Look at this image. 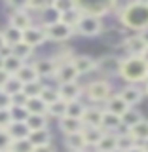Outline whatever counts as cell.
I'll use <instances>...</instances> for the list:
<instances>
[{
    "instance_id": "cell-1",
    "label": "cell",
    "mask_w": 148,
    "mask_h": 152,
    "mask_svg": "<svg viewBox=\"0 0 148 152\" xmlns=\"http://www.w3.org/2000/svg\"><path fill=\"white\" fill-rule=\"evenodd\" d=\"M118 17L123 27L133 28V31H144L148 28V2L125 4Z\"/></svg>"
},
{
    "instance_id": "cell-2",
    "label": "cell",
    "mask_w": 148,
    "mask_h": 152,
    "mask_svg": "<svg viewBox=\"0 0 148 152\" xmlns=\"http://www.w3.org/2000/svg\"><path fill=\"white\" fill-rule=\"evenodd\" d=\"M120 78L131 86H137L141 82L146 84L148 82V61L144 57H133V55L122 59Z\"/></svg>"
},
{
    "instance_id": "cell-3",
    "label": "cell",
    "mask_w": 148,
    "mask_h": 152,
    "mask_svg": "<svg viewBox=\"0 0 148 152\" xmlns=\"http://www.w3.org/2000/svg\"><path fill=\"white\" fill-rule=\"evenodd\" d=\"M89 101L93 103H106L112 97V86L106 80H95V82L87 84V88L84 89Z\"/></svg>"
},
{
    "instance_id": "cell-4",
    "label": "cell",
    "mask_w": 148,
    "mask_h": 152,
    "mask_svg": "<svg viewBox=\"0 0 148 152\" xmlns=\"http://www.w3.org/2000/svg\"><path fill=\"white\" fill-rule=\"evenodd\" d=\"M76 32H80L82 36H97L103 32V21L99 17H91V15H84L82 21L78 23V27L74 28Z\"/></svg>"
},
{
    "instance_id": "cell-5",
    "label": "cell",
    "mask_w": 148,
    "mask_h": 152,
    "mask_svg": "<svg viewBox=\"0 0 148 152\" xmlns=\"http://www.w3.org/2000/svg\"><path fill=\"white\" fill-rule=\"evenodd\" d=\"M46 40H47V31H46L44 25H42V27L32 25L28 31L23 32V42H25V44H28L31 48H36V46L44 44Z\"/></svg>"
},
{
    "instance_id": "cell-6",
    "label": "cell",
    "mask_w": 148,
    "mask_h": 152,
    "mask_svg": "<svg viewBox=\"0 0 148 152\" xmlns=\"http://www.w3.org/2000/svg\"><path fill=\"white\" fill-rule=\"evenodd\" d=\"M78 70H76V66L72 65V61H69V63H61L57 65V72L53 78L61 84H70V82H76V78H78Z\"/></svg>"
},
{
    "instance_id": "cell-7",
    "label": "cell",
    "mask_w": 148,
    "mask_h": 152,
    "mask_svg": "<svg viewBox=\"0 0 148 152\" xmlns=\"http://www.w3.org/2000/svg\"><path fill=\"white\" fill-rule=\"evenodd\" d=\"M9 27L17 28V31H21V32L28 31V28L32 27V19H31V13H28L27 10H23V8L15 10V12H13L12 15H9Z\"/></svg>"
},
{
    "instance_id": "cell-8",
    "label": "cell",
    "mask_w": 148,
    "mask_h": 152,
    "mask_svg": "<svg viewBox=\"0 0 148 152\" xmlns=\"http://www.w3.org/2000/svg\"><path fill=\"white\" fill-rule=\"evenodd\" d=\"M46 31H47V40L63 42V40H69V38L72 36L74 28L65 25L63 21H59V23H55V25H51V27H46Z\"/></svg>"
},
{
    "instance_id": "cell-9",
    "label": "cell",
    "mask_w": 148,
    "mask_h": 152,
    "mask_svg": "<svg viewBox=\"0 0 148 152\" xmlns=\"http://www.w3.org/2000/svg\"><path fill=\"white\" fill-rule=\"evenodd\" d=\"M123 48L129 51V55L133 57H142L148 50V44L141 38V34H133V36H127L123 40Z\"/></svg>"
},
{
    "instance_id": "cell-10",
    "label": "cell",
    "mask_w": 148,
    "mask_h": 152,
    "mask_svg": "<svg viewBox=\"0 0 148 152\" xmlns=\"http://www.w3.org/2000/svg\"><path fill=\"white\" fill-rule=\"evenodd\" d=\"M78 8L84 15H91V17H99L101 19L103 15H106L108 12H112V2H97V4H80Z\"/></svg>"
},
{
    "instance_id": "cell-11",
    "label": "cell",
    "mask_w": 148,
    "mask_h": 152,
    "mask_svg": "<svg viewBox=\"0 0 148 152\" xmlns=\"http://www.w3.org/2000/svg\"><path fill=\"white\" fill-rule=\"evenodd\" d=\"M120 97L125 101L129 107H135V104H139L142 101V97H144V89H141L139 86H125L123 89H120Z\"/></svg>"
},
{
    "instance_id": "cell-12",
    "label": "cell",
    "mask_w": 148,
    "mask_h": 152,
    "mask_svg": "<svg viewBox=\"0 0 148 152\" xmlns=\"http://www.w3.org/2000/svg\"><path fill=\"white\" fill-rule=\"evenodd\" d=\"M82 86L78 82H70V84H61L59 86V93H61V99L66 103H72V101H78L80 95H82Z\"/></svg>"
},
{
    "instance_id": "cell-13",
    "label": "cell",
    "mask_w": 148,
    "mask_h": 152,
    "mask_svg": "<svg viewBox=\"0 0 148 152\" xmlns=\"http://www.w3.org/2000/svg\"><path fill=\"white\" fill-rule=\"evenodd\" d=\"M120 66H122V59L112 57V55L101 57V59L97 61V69L103 70V72H106V74H120Z\"/></svg>"
},
{
    "instance_id": "cell-14",
    "label": "cell",
    "mask_w": 148,
    "mask_h": 152,
    "mask_svg": "<svg viewBox=\"0 0 148 152\" xmlns=\"http://www.w3.org/2000/svg\"><path fill=\"white\" fill-rule=\"evenodd\" d=\"M129 104H127L123 99L120 97V93H116V95H112L110 99L106 101V112H110V114H116V116H123L127 110H129Z\"/></svg>"
},
{
    "instance_id": "cell-15",
    "label": "cell",
    "mask_w": 148,
    "mask_h": 152,
    "mask_svg": "<svg viewBox=\"0 0 148 152\" xmlns=\"http://www.w3.org/2000/svg\"><path fill=\"white\" fill-rule=\"evenodd\" d=\"M59 127L65 135H74V133H82L84 131V122L78 120V118H70V116H65L63 120H59Z\"/></svg>"
},
{
    "instance_id": "cell-16",
    "label": "cell",
    "mask_w": 148,
    "mask_h": 152,
    "mask_svg": "<svg viewBox=\"0 0 148 152\" xmlns=\"http://www.w3.org/2000/svg\"><path fill=\"white\" fill-rule=\"evenodd\" d=\"M103 114H104V110H101V108H97V107H87V110H85L84 118H82L84 126H85V127H101V124H103Z\"/></svg>"
},
{
    "instance_id": "cell-17",
    "label": "cell",
    "mask_w": 148,
    "mask_h": 152,
    "mask_svg": "<svg viewBox=\"0 0 148 152\" xmlns=\"http://www.w3.org/2000/svg\"><path fill=\"white\" fill-rule=\"evenodd\" d=\"M72 65L76 66L78 74H87V72H91V70L97 69V61L91 59V57H87V55H76L72 59Z\"/></svg>"
},
{
    "instance_id": "cell-18",
    "label": "cell",
    "mask_w": 148,
    "mask_h": 152,
    "mask_svg": "<svg viewBox=\"0 0 148 152\" xmlns=\"http://www.w3.org/2000/svg\"><path fill=\"white\" fill-rule=\"evenodd\" d=\"M34 70L38 72V76H55L57 72V63L51 59H38L34 61Z\"/></svg>"
},
{
    "instance_id": "cell-19",
    "label": "cell",
    "mask_w": 148,
    "mask_h": 152,
    "mask_svg": "<svg viewBox=\"0 0 148 152\" xmlns=\"http://www.w3.org/2000/svg\"><path fill=\"white\" fill-rule=\"evenodd\" d=\"M65 145H66V148H69L70 152H82V150H85L87 142H85L84 131L82 133H74V135H66Z\"/></svg>"
},
{
    "instance_id": "cell-20",
    "label": "cell",
    "mask_w": 148,
    "mask_h": 152,
    "mask_svg": "<svg viewBox=\"0 0 148 152\" xmlns=\"http://www.w3.org/2000/svg\"><path fill=\"white\" fill-rule=\"evenodd\" d=\"M123 126L122 124V118L120 116H116V114H110V112H106L104 110L103 114V124H101V127L106 133H114L116 129H120V127Z\"/></svg>"
},
{
    "instance_id": "cell-21",
    "label": "cell",
    "mask_w": 148,
    "mask_h": 152,
    "mask_svg": "<svg viewBox=\"0 0 148 152\" xmlns=\"http://www.w3.org/2000/svg\"><path fill=\"white\" fill-rule=\"evenodd\" d=\"M127 131H129V135H131L137 142H144V141L148 139V120H144V118H142L139 124H135V126L129 127Z\"/></svg>"
},
{
    "instance_id": "cell-22",
    "label": "cell",
    "mask_w": 148,
    "mask_h": 152,
    "mask_svg": "<svg viewBox=\"0 0 148 152\" xmlns=\"http://www.w3.org/2000/svg\"><path fill=\"white\" fill-rule=\"evenodd\" d=\"M17 78H19V82H21L23 86H27V84H32V82H38V72L34 70V65H23V69L19 70V72L15 74Z\"/></svg>"
},
{
    "instance_id": "cell-23",
    "label": "cell",
    "mask_w": 148,
    "mask_h": 152,
    "mask_svg": "<svg viewBox=\"0 0 148 152\" xmlns=\"http://www.w3.org/2000/svg\"><path fill=\"white\" fill-rule=\"evenodd\" d=\"M27 127L28 131H42V129H47V116L44 114H31V116L27 118Z\"/></svg>"
},
{
    "instance_id": "cell-24",
    "label": "cell",
    "mask_w": 148,
    "mask_h": 152,
    "mask_svg": "<svg viewBox=\"0 0 148 152\" xmlns=\"http://www.w3.org/2000/svg\"><path fill=\"white\" fill-rule=\"evenodd\" d=\"M6 133L12 139H28V135H31V131H28L25 122H13L6 129Z\"/></svg>"
},
{
    "instance_id": "cell-25",
    "label": "cell",
    "mask_w": 148,
    "mask_h": 152,
    "mask_svg": "<svg viewBox=\"0 0 148 152\" xmlns=\"http://www.w3.org/2000/svg\"><path fill=\"white\" fill-rule=\"evenodd\" d=\"M97 150H101V152H118V135L116 133H104L101 142L97 145Z\"/></svg>"
},
{
    "instance_id": "cell-26",
    "label": "cell",
    "mask_w": 148,
    "mask_h": 152,
    "mask_svg": "<svg viewBox=\"0 0 148 152\" xmlns=\"http://www.w3.org/2000/svg\"><path fill=\"white\" fill-rule=\"evenodd\" d=\"M104 131L103 127H84V137H85V142H87V146H97L101 139L104 137Z\"/></svg>"
},
{
    "instance_id": "cell-27",
    "label": "cell",
    "mask_w": 148,
    "mask_h": 152,
    "mask_svg": "<svg viewBox=\"0 0 148 152\" xmlns=\"http://www.w3.org/2000/svg\"><path fill=\"white\" fill-rule=\"evenodd\" d=\"M40 17H42V23H44V27H51V25H55V23L61 21V13L53 8V4H50V6H47L44 12L40 13Z\"/></svg>"
},
{
    "instance_id": "cell-28",
    "label": "cell",
    "mask_w": 148,
    "mask_h": 152,
    "mask_svg": "<svg viewBox=\"0 0 148 152\" xmlns=\"http://www.w3.org/2000/svg\"><path fill=\"white\" fill-rule=\"evenodd\" d=\"M27 110L28 114H44V116H47V104L42 101V97H32L27 101Z\"/></svg>"
},
{
    "instance_id": "cell-29",
    "label": "cell",
    "mask_w": 148,
    "mask_h": 152,
    "mask_svg": "<svg viewBox=\"0 0 148 152\" xmlns=\"http://www.w3.org/2000/svg\"><path fill=\"white\" fill-rule=\"evenodd\" d=\"M50 139H51V133L50 129H42V131H32L28 135V141L36 146H44V145H50Z\"/></svg>"
},
{
    "instance_id": "cell-30",
    "label": "cell",
    "mask_w": 148,
    "mask_h": 152,
    "mask_svg": "<svg viewBox=\"0 0 148 152\" xmlns=\"http://www.w3.org/2000/svg\"><path fill=\"white\" fill-rule=\"evenodd\" d=\"M8 150L9 152H34V145L28 139H12Z\"/></svg>"
},
{
    "instance_id": "cell-31",
    "label": "cell",
    "mask_w": 148,
    "mask_h": 152,
    "mask_svg": "<svg viewBox=\"0 0 148 152\" xmlns=\"http://www.w3.org/2000/svg\"><path fill=\"white\" fill-rule=\"evenodd\" d=\"M2 34H4V38H6V44H8V46H12V48L23 42V32H21V31H17V28H13V27H9V25L4 28Z\"/></svg>"
},
{
    "instance_id": "cell-32",
    "label": "cell",
    "mask_w": 148,
    "mask_h": 152,
    "mask_svg": "<svg viewBox=\"0 0 148 152\" xmlns=\"http://www.w3.org/2000/svg\"><path fill=\"white\" fill-rule=\"evenodd\" d=\"M66 108H69V103L63 101V99H59L57 103H53V104H50V107H47V114H50V116H53V118L63 120V118L66 116Z\"/></svg>"
},
{
    "instance_id": "cell-33",
    "label": "cell",
    "mask_w": 148,
    "mask_h": 152,
    "mask_svg": "<svg viewBox=\"0 0 148 152\" xmlns=\"http://www.w3.org/2000/svg\"><path fill=\"white\" fill-rule=\"evenodd\" d=\"M23 61L19 59V57H15V55H12V57H8V59H4V70H6L8 74H12V76H15L19 70L23 69Z\"/></svg>"
},
{
    "instance_id": "cell-34",
    "label": "cell",
    "mask_w": 148,
    "mask_h": 152,
    "mask_svg": "<svg viewBox=\"0 0 148 152\" xmlns=\"http://www.w3.org/2000/svg\"><path fill=\"white\" fill-rule=\"evenodd\" d=\"M85 110H87V107H85L84 103H80V101H72V103H69V108H66V116L82 120L84 114H85Z\"/></svg>"
},
{
    "instance_id": "cell-35",
    "label": "cell",
    "mask_w": 148,
    "mask_h": 152,
    "mask_svg": "<svg viewBox=\"0 0 148 152\" xmlns=\"http://www.w3.org/2000/svg\"><path fill=\"white\" fill-rule=\"evenodd\" d=\"M141 120H142L141 112H139V110H135V108H129V110H127V112L122 116V124L127 127V129H129V127H133L135 124H139Z\"/></svg>"
},
{
    "instance_id": "cell-36",
    "label": "cell",
    "mask_w": 148,
    "mask_h": 152,
    "mask_svg": "<svg viewBox=\"0 0 148 152\" xmlns=\"http://www.w3.org/2000/svg\"><path fill=\"white\" fill-rule=\"evenodd\" d=\"M42 101H44L47 107H50V104H53V103H57L61 99V93H59V88H44V91H42Z\"/></svg>"
},
{
    "instance_id": "cell-37",
    "label": "cell",
    "mask_w": 148,
    "mask_h": 152,
    "mask_svg": "<svg viewBox=\"0 0 148 152\" xmlns=\"http://www.w3.org/2000/svg\"><path fill=\"white\" fill-rule=\"evenodd\" d=\"M32 53H34V48H31L28 44H25V42H21V44L13 46V55L19 57V59H21L23 63H25V61H27Z\"/></svg>"
},
{
    "instance_id": "cell-38",
    "label": "cell",
    "mask_w": 148,
    "mask_h": 152,
    "mask_svg": "<svg viewBox=\"0 0 148 152\" xmlns=\"http://www.w3.org/2000/svg\"><path fill=\"white\" fill-rule=\"evenodd\" d=\"M133 146H137V141L129 135V131L123 135H118V152H127Z\"/></svg>"
},
{
    "instance_id": "cell-39",
    "label": "cell",
    "mask_w": 148,
    "mask_h": 152,
    "mask_svg": "<svg viewBox=\"0 0 148 152\" xmlns=\"http://www.w3.org/2000/svg\"><path fill=\"white\" fill-rule=\"evenodd\" d=\"M23 88H25V86H23L21 82H19V78H17V76H12V78L8 80V84L4 86L2 89L13 97V95H19V93H23Z\"/></svg>"
},
{
    "instance_id": "cell-40",
    "label": "cell",
    "mask_w": 148,
    "mask_h": 152,
    "mask_svg": "<svg viewBox=\"0 0 148 152\" xmlns=\"http://www.w3.org/2000/svg\"><path fill=\"white\" fill-rule=\"evenodd\" d=\"M44 88H46V86H42L40 82H32V84H27L25 88H23V93H25L28 99H32V97H40L42 91H44Z\"/></svg>"
},
{
    "instance_id": "cell-41",
    "label": "cell",
    "mask_w": 148,
    "mask_h": 152,
    "mask_svg": "<svg viewBox=\"0 0 148 152\" xmlns=\"http://www.w3.org/2000/svg\"><path fill=\"white\" fill-rule=\"evenodd\" d=\"M9 112H12V120L13 122H27V118L31 116L28 110H27V107H12Z\"/></svg>"
},
{
    "instance_id": "cell-42",
    "label": "cell",
    "mask_w": 148,
    "mask_h": 152,
    "mask_svg": "<svg viewBox=\"0 0 148 152\" xmlns=\"http://www.w3.org/2000/svg\"><path fill=\"white\" fill-rule=\"evenodd\" d=\"M51 4H53V8L61 13V15L76 8V2H72V0H55V2H51Z\"/></svg>"
},
{
    "instance_id": "cell-43",
    "label": "cell",
    "mask_w": 148,
    "mask_h": 152,
    "mask_svg": "<svg viewBox=\"0 0 148 152\" xmlns=\"http://www.w3.org/2000/svg\"><path fill=\"white\" fill-rule=\"evenodd\" d=\"M12 107H13V97L4 89H0V110H9Z\"/></svg>"
},
{
    "instance_id": "cell-44",
    "label": "cell",
    "mask_w": 148,
    "mask_h": 152,
    "mask_svg": "<svg viewBox=\"0 0 148 152\" xmlns=\"http://www.w3.org/2000/svg\"><path fill=\"white\" fill-rule=\"evenodd\" d=\"M12 124H13L12 112H9V110H0V131H6Z\"/></svg>"
},
{
    "instance_id": "cell-45",
    "label": "cell",
    "mask_w": 148,
    "mask_h": 152,
    "mask_svg": "<svg viewBox=\"0 0 148 152\" xmlns=\"http://www.w3.org/2000/svg\"><path fill=\"white\" fill-rule=\"evenodd\" d=\"M9 142H12V137H9L6 131H0V152H2V150H8Z\"/></svg>"
},
{
    "instance_id": "cell-46",
    "label": "cell",
    "mask_w": 148,
    "mask_h": 152,
    "mask_svg": "<svg viewBox=\"0 0 148 152\" xmlns=\"http://www.w3.org/2000/svg\"><path fill=\"white\" fill-rule=\"evenodd\" d=\"M9 78H12V74H8L6 70H0V89H2L4 86L8 84V80H9Z\"/></svg>"
},
{
    "instance_id": "cell-47",
    "label": "cell",
    "mask_w": 148,
    "mask_h": 152,
    "mask_svg": "<svg viewBox=\"0 0 148 152\" xmlns=\"http://www.w3.org/2000/svg\"><path fill=\"white\" fill-rule=\"evenodd\" d=\"M34 152H55V148L51 145H44V146H36Z\"/></svg>"
},
{
    "instance_id": "cell-48",
    "label": "cell",
    "mask_w": 148,
    "mask_h": 152,
    "mask_svg": "<svg viewBox=\"0 0 148 152\" xmlns=\"http://www.w3.org/2000/svg\"><path fill=\"white\" fill-rule=\"evenodd\" d=\"M139 34H141V38H142V40H144L146 44H148V28H144V31H141Z\"/></svg>"
},
{
    "instance_id": "cell-49",
    "label": "cell",
    "mask_w": 148,
    "mask_h": 152,
    "mask_svg": "<svg viewBox=\"0 0 148 152\" xmlns=\"http://www.w3.org/2000/svg\"><path fill=\"white\" fill-rule=\"evenodd\" d=\"M127 152H144V150H142V146H141V145H137V146H133V148H129Z\"/></svg>"
},
{
    "instance_id": "cell-50",
    "label": "cell",
    "mask_w": 148,
    "mask_h": 152,
    "mask_svg": "<svg viewBox=\"0 0 148 152\" xmlns=\"http://www.w3.org/2000/svg\"><path fill=\"white\" fill-rule=\"evenodd\" d=\"M4 46H8V44H6V38H4V34L0 32V50H2Z\"/></svg>"
},
{
    "instance_id": "cell-51",
    "label": "cell",
    "mask_w": 148,
    "mask_h": 152,
    "mask_svg": "<svg viewBox=\"0 0 148 152\" xmlns=\"http://www.w3.org/2000/svg\"><path fill=\"white\" fill-rule=\"evenodd\" d=\"M141 146H142V150H144V152H148V139L144 142H141Z\"/></svg>"
},
{
    "instance_id": "cell-52",
    "label": "cell",
    "mask_w": 148,
    "mask_h": 152,
    "mask_svg": "<svg viewBox=\"0 0 148 152\" xmlns=\"http://www.w3.org/2000/svg\"><path fill=\"white\" fill-rule=\"evenodd\" d=\"M0 70H4V59L0 57Z\"/></svg>"
},
{
    "instance_id": "cell-53",
    "label": "cell",
    "mask_w": 148,
    "mask_h": 152,
    "mask_svg": "<svg viewBox=\"0 0 148 152\" xmlns=\"http://www.w3.org/2000/svg\"><path fill=\"white\" fill-rule=\"evenodd\" d=\"M144 95H148V82L144 84Z\"/></svg>"
},
{
    "instance_id": "cell-54",
    "label": "cell",
    "mask_w": 148,
    "mask_h": 152,
    "mask_svg": "<svg viewBox=\"0 0 148 152\" xmlns=\"http://www.w3.org/2000/svg\"><path fill=\"white\" fill-rule=\"evenodd\" d=\"M142 57H144V59L148 61V50H146V53H144V55H142Z\"/></svg>"
},
{
    "instance_id": "cell-55",
    "label": "cell",
    "mask_w": 148,
    "mask_h": 152,
    "mask_svg": "<svg viewBox=\"0 0 148 152\" xmlns=\"http://www.w3.org/2000/svg\"><path fill=\"white\" fill-rule=\"evenodd\" d=\"M2 152H9V150H2Z\"/></svg>"
},
{
    "instance_id": "cell-56",
    "label": "cell",
    "mask_w": 148,
    "mask_h": 152,
    "mask_svg": "<svg viewBox=\"0 0 148 152\" xmlns=\"http://www.w3.org/2000/svg\"><path fill=\"white\" fill-rule=\"evenodd\" d=\"M97 152H101V150H97Z\"/></svg>"
},
{
    "instance_id": "cell-57",
    "label": "cell",
    "mask_w": 148,
    "mask_h": 152,
    "mask_svg": "<svg viewBox=\"0 0 148 152\" xmlns=\"http://www.w3.org/2000/svg\"><path fill=\"white\" fill-rule=\"evenodd\" d=\"M82 152H85V150H82Z\"/></svg>"
}]
</instances>
